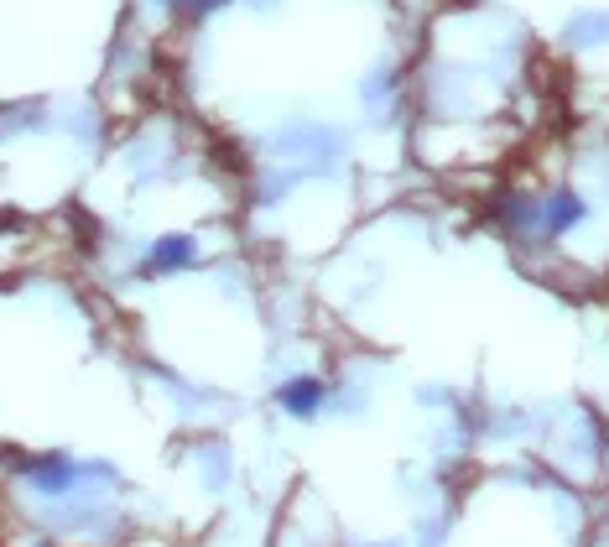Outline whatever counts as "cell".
Wrapping results in <instances>:
<instances>
[{
	"label": "cell",
	"mask_w": 609,
	"mask_h": 547,
	"mask_svg": "<svg viewBox=\"0 0 609 547\" xmlns=\"http://www.w3.org/2000/svg\"><path fill=\"white\" fill-rule=\"evenodd\" d=\"M328 401H334V380L318 376V370H292V376H281L271 386V407L281 417H297V422L323 417Z\"/></svg>",
	"instance_id": "6da1fadb"
}]
</instances>
